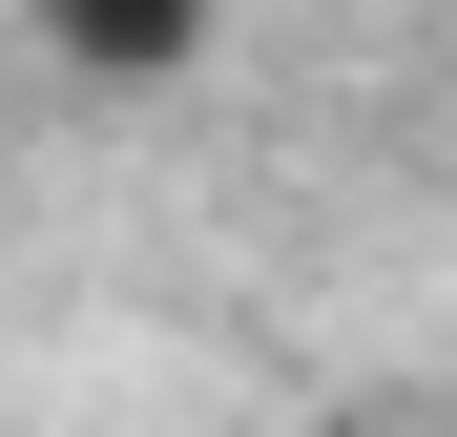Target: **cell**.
<instances>
[{"label": "cell", "mask_w": 457, "mask_h": 437, "mask_svg": "<svg viewBox=\"0 0 457 437\" xmlns=\"http://www.w3.org/2000/svg\"><path fill=\"white\" fill-rule=\"evenodd\" d=\"M187 21H208V0H42V42H62V63H125V84L187 63Z\"/></svg>", "instance_id": "cell-1"}]
</instances>
